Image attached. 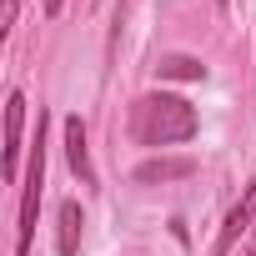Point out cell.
Segmentation results:
<instances>
[{"label": "cell", "mask_w": 256, "mask_h": 256, "mask_svg": "<svg viewBox=\"0 0 256 256\" xmlns=\"http://www.w3.org/2000/svg\"><path fill=\"white\" fill-rule=\"evenodd\" d=\"M131 141L136 146H176V141H191L196 136V106L181 100V96H166V90H151V96H136L131 100Z\"/></svg>", "instance_id": "6da1fadb"}, {"label": "cell", "mask_w": 256, "mask_h": 256, "mask_svg": "<svg viewBox=\"0 0 256 256\" xmlns=\"http://www.w3.org/2000/svg\"><path fill=\"white\" fill-rule=\"evenodd\" d=\"M40 186H46V120L36 126L30 166H26V186H20V231H16V256H30V241H36V211H40Z\"/></svg>", "instance_id": "7a4b0ae2"}, {"label": "cell", "mask_w": 256, "mask_h": 256, "mask_svg": "<svg viewBox=\"0 0 256 256\" xmlns=\"http://www.w3.org/2000/svg\"><path fill=\"white\" fill-rule=\"evenodd\" d=\"M251 221H256V176H251V186L241 191V201L226 211V226H221V236H216V251H211V256H231V246L241 241V231H251Z\"/></svg>", "instance_id": "3957f363"}, {"label": "cell", "mask_w": 256, "mask_h": 256, "mask_svg": "<svg viewBox=\"0 0 256 256\" xmlns=\"http://www.w3.org/2000/svg\"><path fill=\"white\" fill-rule=\"evenodd\" d=\"M20 136H26V96L10 90V100H6V181H20Z\"/></svg>", "instance_id": "277c9868"}, {"label": "cell", "mask_w": 256, "mask_h": 256, "mask_svg": "<svg viewBox=\"0 0 256 256\" xmlns=\"http://www.w3.org/2000/svg\"><path fill=\"white\" fill-rule=\"evenodd\" d=\"M66 161L80 176V186H96V166H90V151H86V120L80 116H66Z\"/></svg>", "instance_id": "5b68a950"}, {"label": "cell", "mask_w": 256, "mask_h": 256, "mask_svg": "<svg viewBox=\"0 0 256 256\" xmlns=\"http://www.w3.org/2000/svg\"><path fill=\"white\" fill-rule=\"evenodd\" d=\"M191 171H196L191 156H156V161H141V166H136V181H141V186H156V181H186Z\"/></svg>", "instance_id": "8992f818"}, {"label": "cell", "mask_w": 256, "mask_h": 256, "mask_svg": "<svg viewBox=\"0 0 256 256\" xmlns=\"http://www.w3.org/2000/svg\"><path fill=\"white\" fill-rule=\"evenodd\" d=\"M80 226H86L80 201H60V236H56L60 256H76V251H80Z\"/></svg>", "instance_id": "52a82bcc"}, {"label": "cell", "mask_w": 256, "mask_h": 256, "mask_svg": "<svg viewBox=\"0 0 256 256\" xmlns=\"http://www.w3.org/2000/svg\"><path fill=\"white\" fill-rule=\"evenodd\" d=\"M156 76H161V80H201L206 66H201L196 56H161V60H156Z\"/></svg>", "instance_id": "ba28073f"}, {"label": "cell", "mask_w": 256, "mask_h": 256, "mask_svg": "<svg viewBox=\"0 0 256 256\" xmlns=\"http://www.w3.org/2000/svg\"><path fill=\"white\" fill-rule=\"evenodd\" d=\"M16 10H20V0H6V30L16 26Z\"/></svg>", "instance_id": "9c48e42d"}, {"label": "cell", "mask_w": 256, "mask_h": 256, "mask_svg": "<svg viewBox=\"0 0 256 256\" xmlns=\"http://www.w3.org/2000/svg\"><path fill=\"white\" fill-rule=\"evenodd\" d=\"M60 6H66V0H46V16H60Z\"/></svg>", "instance_id": "30bf717a"}, {"label": "cell", "mask_w": 256, "mask_h": 256, "mask_svg": "<svg viewBox=\"0 0 256 256\" xmlns=\"http://www.w3.org/2000/svg\"><path fill=\"white\" fill-rule=\"evenodd\" d=\"M216 6H226V0H216Z\"/></svg>", "instance_id": "8fae6325"}, {"label": "cell", "mask_w": 256, "mask_h": 256, "mask_svg": "<svg viewBox=\"0 0 256 256\" xmlns=\"http://www.w3.org/2000/svg\"><path fill=\"white\" fill-rule=\"evenodd\" d=\"M251 231H256V226H251ZM251 251H256V246H251Z\"/></svg>", "instance_id": "7c38bea8"}]
</instances>
